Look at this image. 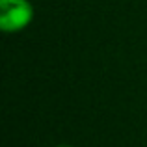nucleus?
<instances>
[{
  "label": "nucleus",
  "instance_id": "1",
  "mask_svg": "<svg viewBox=\"0 0 147 147\" xmlns=\"http://www.w3.org/2000/svg\"><path fill=\"white\" fill-rule=\"evenodd\" d=\"M34 21L30 0H0V28L6 34L22 32Z\"/></svg>",
  "mask_w": 147,
  "mask_h": 147
},
{
  "label": "nucleus",
  "instance_id": "2",
  "mask_svg": "<svg viewBox=\"0 0 147 147\" xmlns=\"http://www.w3.org/2000/svg\"><path fill=\"white\" fill-rule=\"evenodd\" d=\"M58 147H71V145H58Z\"/></svg>",
  "mask_w": 147,
  "mask_h": 147
}]
</instances>
